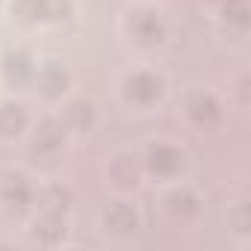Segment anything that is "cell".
Returning a JSON list of instances; mask_svg holds the SVG:
<instances>
[{
    "label": "cell",
    "mask_w": 251,
    "mask_h": 251,
    "mask_svg": "<svg viewBox=\"0 0 251 251\" xmlns=\"http://www.w3.org/2000/svg\"><path fill=\"white\" fill-rule=\"evenodd\" d=\"M163 86H160V77L148 74V71H139L133 77H127V98L136 100V103H151L154 98H160Z\"/></svg>",
    "instance_id": "obj_2"
},
{
    "label": "cell",
    "mask_w": 251,
    "mask_h": 251,
    "mask_svg": "<svg viewBox=\"0 0 251 251\" xmlns=\"http://www.w3.org/2000/svg\"><path fill=\"white\" fill-rule=\"evenodd\" d=\"M62 233H65L62 213H42V219L36 222V236L42 242H56V239H62Z\"/></svg>",
    "instance_id": "obj_9"
},
{
    "label": "cell",
    "mask_w": 251,
    "mask_h": 251,
    "mask_svg": "<svg viewBox=\"0 0 251 251\" xmlns=\"http://www.w3.org/2000/svg\"><path fill=\"white\" fill-rule=\"evenodd\" d=\"M39 83H42L45 95H59V92L65 89V83H68V74H65L62 65H48V68L39 74Z\"/></svg>",
    "instance_id": "obj_11"
},
{
    "label": "cell",
    "mask_w": 251,
    "mask_h": 251,
    "mask_svg": "<svg viewBox=\"0 0 251 251\" xmlns=\"http://www.w3.org/2000/svg\"><path fill=\"white\" fill-rule=\"evenodd\" d=\"M186 115H189L195 124H213V121L219 118V103H216L210 95L198 92V95L189 98V103H186Z\"/></svg>",
    "instance_id": "obj_5"
},
{
    "label": "cell",
    "mask_w": 251,
    "mask_h": 251,
    "mask_svg": "<svg viewBox=\"0 0 251 251\" xmlns=\"http://www.w3.org/2000/svg\"><path fill=\"white\" fill-rule=\"evenodd\" d=\"M103 222L115 233H130V230H136V213L127 204H121V201L118 204H109V210L103 213Z\"/></svg>",
    "instance_id": "obj_6"
},
{
    "label": "cell",
    "mask_w": 251,
    "mask_h": 251,
    "mask_svg": "<svg viewBox=\"0 0 251 251\" xmlns=\"http://www.w3.org/2000/svg\"><path fill=\"white\" fill-rule=\"evenodd\" d=\"M12 12L21 21H45V9H42V0H15Z\"/></svg>",
    "instance_id": "obj_15"
},
{
    "label": "cell",
    "mask_w": 251,
    "mask_h": 251,
    "mask_svg": "<svg viewBox=\"0 0 251 251\" xmlns=\"http://www.w3.org/2000/svg\"><path fill=\"white\" fill-rule=\"evenodd\" d=\"M166 204H169V213H175V216H192L195 210H198V201H195V195L192 192H186V189H175L169 198H166Z\"/></svg>",
    "instance_id": "obj_12"
},
{
    "label": "cell",
    "mask_w": 251,
    "mask_h": 251,
    "mask_svg": "<svg viewBox=\"0 0 251 251\" xmlns=\"http://www.w3.org/2000/svg\"><path fill=\"white\" fill-rule=\"evenodd\" d=\"M6 74H9L12 80H27V77L33 74V62H30V56H27L24 50L9 53V56H6Z\"/></svg>",
    "instance_id": "obj_14"
},
{
    "label": "cell",
    "mask_w": 251,
    "mask_h": 251,
    "mask_svg": "<svg viewBox=\"0 0 251 251\" xmlns=\"http://www.w3.org/2000/svg\"><path fill=\"white\" fill-rule=\"evenodd\" d=\"M65 121L71 124V127H77V130H86L89 124H92V103H86V100H71L68 109H65Z\"/></svg>",
    "instance_id": "obj_13"
},
{
    "label": "cell",
    "mask_w": 251,
    "mask_h": 251,
    "mask_svg": "<svg viewBox=\"0 0 251 251\" xmlns=\"http://www.w3.org/2000/svg\"><path fill=\"white\" fill-rule=\"evenodd\" d=\"M112 175H115V180H118L121 186H133V183H136V177H139V169L133 166V160H130V157H121V160L112 166Z\"/></svg>",
    "instance_id": "obj_16"
},
{
    "label": "cell",
    "mask_w": 251,
    "mask_h": 251,
    "mask_svg": "<svg viewBox=\"0 0 251 251\" xmlns=\"http://www.w3.org/2000/svg\"><path fill=\"white\" fill-rule=\"evenodd\" d=\"M148 166H151L157 175L169 177V175L180 172V166H183V154L175 151L172 145H151V151H148Z\"/></svg>",
    "instance_id": "obj_3"
},
{
    "label": "cell",
    "mask_w": 251,
    "mask_h": 251,
    "mask_svg": "<svg viewBox=\"0 0 251 251\" xmlns=\"http://www.w3.org/2000/svg\"><path fill=\"white\" fill-rule=\"evenodd\" d=\"M0 195H3L6 204L12 207H24L30 201V183L24 175H6L3 183H0Z\"/></svg>",
    "instance_id": "obj_7"
},
{
    "label": "cell",
    "mask_w": 251,
    "mask_h": 251,
    "mask_svg": "<svg viewBox=\"0 0 251 251\" xmlns=\"http://www.w3.org/2000/svg\"><path fill=\"white\" fill-rule=\"evenodd\" d=\"M130 36L139 42V45H157V42H163V21L157 18V12H151V9H136L133 15H130Z\"/></svg>",
    "instance_id": "obj_1"
},
{
    "label": "cell",
    "mask_w": 251,
    "mask_h": 251,
    "mask_svg": "<svg viewBox=\"0 0 251 251\" xmlns=\"http://www.w3.org/2000/svg\"><path fill=\"white\" fill-rule=\"evenodd\" d=\"M39 201H42V213H65L71 195H68V189H62V186H48Z\"/></svg>",
    "instance_id": "obj_10"
},
{
    "label": "cell",
    "mask_w": 251,
    "mask_h": 251,
    "mask_svg": "<svg viewBox=\"0 0 251 251\" xmlns=\"http://www.w3.org/2000/svg\"><path fill=\"white\" fill-rule=\"evenodd\" d=\"M27 127V112L21 103H3L0 106V136H15Z\"/></svg>",
    "instance_id": "obj_8"
},
{
    "label": "cell",
    "mask_w": 251,
    "mask_h": 251,
    "mask_svg": "<svg viewBox=\"0 0 251 251\" xmlns=\"http://www.w3.org/2000/svg\"><path fill=\"white\" fill-rule=\"evenodd\" d=\"M62 142H65L62 124H59V121H45L42 127L36 130V136H33V151H39V154H53L56 148H62Z\"/></svg>",
    "instance_id": "obj_4"
}]
</instances>
